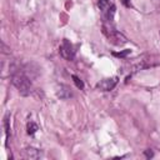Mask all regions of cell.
I'll return each instance as SVG.
<instances>
[{"label":"cell","instance_id":"obj_1","mask_svg":"<svg viewBox=\"0 0 160 160\" xmlns=\"http://www.w3.org/2000/svg\"><path fill=\"white\" fill-rule=\"evenodd\" d=\"M11 82L21 95H29L31 91V79L20 66H11Z\"/></svg>","mask_w":160,"mask_h":160},{"label":"cell","instance_id":"obj_2","mask_svg":"<svg viewBox=\"0 0 160 160\" xmlns=\"http://www.w3.org/2000/svg\"><path fill=\"white\" fill-rule=\"evenodd\" d=\"M104 34L108 36V39H109L114 45L121 46V45H124V44L128 42V39H126L121 32H119L118 30H115V28L111 29V30H106V31H104Z\"/></svg>","mask_w":160,"mask_h":160},{"label":"cell","instance_id":"obj_3","mask_svg":"<svg viewBox=\"0 0 160 160\" xmlns=\"http://www.w3.org/2000/svg\"><path fill=\"white\" fill-rule=\"evenodd\" d=\"M59 52H60V55H61L64 59H66V60H72L74 56H75V48L72 46V44H71L69 40L64 39V40H62V44L60 45Z\"/></svg>","mask_w":160,"mask_h":160},{"label":"cell","instance_id":"obj_4","mask_svg":"<svg viewBox=\"0 0 160 160\" xmlns=\"http://www.w3.org/2000/svg\"><path fill=\"white\" fill-rule=\"evenodd\" d=\"M118 84V78H108V79H102L101 81H99L96 84V88L101 91H110L115 88V85Z\"/></svg>","mask_w":160,"mask_h":160},{"label":"cell","instance_id":"obj_5","mask_svg":"<svg viewBox=\"0 0 160 160\" xmlns=\"http://www.w3.org/2000/svg\"><path fill=\"white\" fill-rule=\"evenodd\" d=\"M56 95H58V98H60V99H62V100H66V99H69V98L72 96L70 88L66 86V85H60V86L58 88Z\"/></svg>","mask_w":160,"mask_h":160},{"label":"cell","instance_id":"obj_6","mask_svg":"<svg viewBox=\"0 0 160 160\" xmlns=\"http://www.w3.org/2000/svg\"><path fill=\"white\" fill-rule=\"evenodd\" d=\"M22 155H24L25 159H40L41 158L40 150H38L35 148H26V149H24Z\"/></svg>","mask_w":160,"mask_h":160},{"label":"cell","instance_id":"obj_7","mask_svg":"<svg viewBox=\"0 0 160 160\" xmlns=\"http://www.w3.org/2000/svg\"><path fill=\"white\" fill-rule=\"evenodd\" d=\"M4 128H5V134H6V145L9 142V136H10V126H9V114H6L4 119Z\"/></svg>","mask_w":160,"mask_h":160},{"label":"cell","instance_id":"obj_8","mask_svg":"<svg viewBox=\"0 0 160 160\" xmlns=\"http://www.w3.org/2000/svg\"><path fill=\"white\" fill-rule=\"evenodd\" d=\"M26 130H28V134L32 135V134L36 132V130H38V125H36L34 121H29L28 125H26Z\"/></svg>","mask_w":160,"mask_h":160},{"label":"cell","instance_id":"obj_9","mask_svg":"<svg viewBox=\"0 0 160 160\" xmlns=\"http://www.w3.org/2000/svg\"><path fill=\"white\" fill-rule=\"evenodd\" d=\"M71 79H72V81H74V84L76 85L78 89H84V82H82L76 75H71Z\"/></svg>","mask_w":160,"mask_h":160},{"label":"cell","instance_id":"obj_10","mask_svg":"<svg viewBox=\"0 0 160 160\" xmlns=\"http://www.w3.org/2000/svg\"><path fill=\"white\" fill-rule=\"evenodd\" d=\"M99 8L105 11L109 8V0H99Z\"/></svg>","mask_w":160,"mask_h":160},{"label":"cell","instance_id":"obj_11","mask_svg":"<svg viewBox=\"0 0 160 160\" xmlns=\"http://www.w3.org/2000/svg\"><path fill=\"white\" fill-rule=\"evenodd\" d=\"M129 52H130V50H125V51H120V52H112V54L115 56H118V58H125Z\"/></svg>","mask_w":160,"mask_h":160},{"label":"cell","instance_id":"obj_12","mask_svg":"<svg viewBox=\"0 0 160 160\" xmlns=\"http://www.w3.org/2000/svg\"><path fill=\"white\" fill-rule=\"evenodd\" d=\"M144 154H145V156H146L148 159H150V158H152V156H154V152H152V151H151L150 149L145 150V152H144Z\"/></svg>","mask_w":160,"mask_h":160},{"label":"cell","instance_id":"obj_13","mask_svg":"<svg viewBox=\"0 0 160 160\" xmlns=\"http://www.w3.org/2000/svg\"><path fill=\"white\" fill-rule=\"evenodd\" d=\"M121 2H122V5L126 6V8H130V6H131V1H130V0H121Z\"/></svg>","mask_w":160,"mask_h":160},{"label":"cell","instance_id":"obj_14","mask_svg":"<svg viewBox=\"0 0 160 160\" xmlns=\"http://www.w3.org/2000/svg\"><path fill=\"white\" fill-rule=\"evenodd\" d=\"M158 1H160V0H158Z\"/></svg>","mask_w":160,"mask_h":160}]
</instances>
